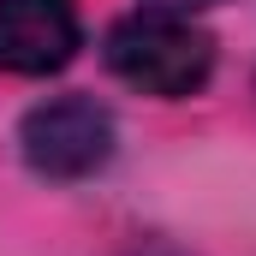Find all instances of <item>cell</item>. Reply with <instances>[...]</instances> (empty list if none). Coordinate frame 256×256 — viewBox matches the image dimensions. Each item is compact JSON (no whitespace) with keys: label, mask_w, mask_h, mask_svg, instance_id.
I'll return each mask as SVG.
<instances>
[{"label":"cell","mask_w":256,"mask_h":256,"mask_svg":"<svg viewBox=\"0 0 256 256\" xmlns=\"http://www.w3.org/2000/svg\"><path fill=\"white\" fill-rule=\"evenodd\" d=\"M108 66L143 96H196L214 72V42L179 12H137L108 30Z\"/></svg>","instance_id":"obj_1"},{"label":"cell","mask_w":256,"mask_h":256,"mask_svg":"<svg viewBox=\"0 0 256 256\" xmlns=\"http://www.w3.org/2000/svg\"><path fill=\"white\" fill-rule=\"evenodd\" d=\"M18 143L42 179H90L114 155V120L90 96H54V102L24 114Z\"/></svg>","instance_id":"obj_2"},{"label":"cell","mask_w":256,"mask_h":256,"mask_svg":"<svg viewBox=\"0 0 256 256\" xmlns=\"http://www.w3.org/2000/svg\"><path fill=\"white\" fill-rule=\"evenodd\" d=\"M78 54L72 0H0V72L42 78Z\"/></svg>","instance_id":"obj_3"},{"label":"cell","mask_w":256,"mask_h":256,"mask_svg":"<svg viewBox=\"0 0 256 256\" xmlns=\"http://www.w3.org/2000/svg\"><path fill=\"white\" fill-rule=\"evenodd\" d=\"M155 12H196V6H214V0H149Z\"/></svg>","instance_id":"obj_4"}]
</instances>
